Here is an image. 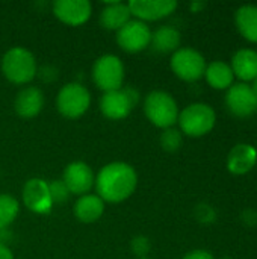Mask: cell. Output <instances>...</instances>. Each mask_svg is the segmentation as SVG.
Listing matches in <instances>:
<instances>
[{
	"label": "cell",
	"instance_id": "obj_1",
	"mask_svg": "<svg viewBox=\"0 0 257 259\" xmlns=\"http://www.w3.org/2000/svg\"><path fill=\"white\" fill-rule=\"evenodd\" d=\"M97 196L106 203H120L127 200L138 187L136 170L121 161L109 162L95 176L94 182Z\"/></svg>",
	"mask_w": 257,
	"mask_h": 259
},
{
	"label": "cell",
	"instance_id": "obj_2",
	"mask_svg": "<svg viewBox=\"0 0 257 259\" xmlns=\"http://www.w3.org/2000/svg\"><path fill=\"white\" fill-rule=\"evenodd\" d=\"M2 73L14 85H26L36 76V59L26 47H11L2 58Z\"/></svg>",
	"mask_w": 257,
	"mask_h": 259
},
{
	"label": "cell",
	"instance_id": "obj_3",
	"mask_svg": "<svg viewBox=\"0 0 257 259\" xmlns=\"http://www.w3.org/2000/svg\"><path fill=\"white\" fill-rule=\"evenodd\" d=\"M179 106L174 97L162 90H155L144 100V114L151 124L161 129L173 127L179 118Z\"/></svg>",
	"mask_w": 257,
	"mask_h": 259
},
{
	"label": "cell",
	"instance_id": "obj_4",
	"mask_svg": "<svg viewBox=\"0 0 257 259\" xmlns=\"http://www.w3.org/2000/svg\"><path fill=\"white\" fill-rule=\"evenodd\" d=\"M217 121L215 111L206 103H192L179 112L177 123L180 132L188 137H203L209 134Z\"/></svg>",
	"mask_w": 257,
	"mask_h": 259
},
{
	"label": "cell",
	"instance_id": "obj_5",
	"mask_svg": "<svg viewBox=\"0 0 257 259\" xmlns=\"http://www.w3.org/2000/svg\"><path fill=\"white\" fill-rule=\"evenodd\" d=\"M91 106V93L77 82L65 83L56 96V108L65 118H80Z\"/></svg>",
	"mask_w": 257,
	"mask_h": 259
},
{
	"label": "cell",
	"instance_id": "obj_6",
	"mask_svg": "<svg viewBox=\"0 0 257 259\" xmlns=\"http://www.w3.org/2000/svg\"><path fill=\"white\" fill-rule=\"evenodd\" d=\"M92 80L105 93L123 88L124 82V64L112 53L101 55L92 65Z\"/></svg>",
	"mask_w": 257,
	"mask_h": 259
},
{
	"label": "cell",
	"instance_id": "obj_7",
	"mask_svg": "<svg viewBox=\"0 0 257 259\" xmlns=\"http://www.w3.org/2000/svg\"><path fill=\"white\" fill-rule=\"evenodd\" d=\"M171 70L182 80L195 82L204 76L206 59L198 50L192 47H182L171 56Z\"/></svg>",
	"mask_w": 257,
	"mask_h": 259
},
{
	"label": "cell",
	"instance_id": "obj_8",
	"mask_svg": "<svg viewBox=\"0 0 257 259\" xmlns=\"http://www.w3.org/2000/svg\"><path fill=\"white\" fill-rule=\"evenodd\" d=\"M138 103V93L132 88H120L115 91H108L101 96L100 109L103 115L109 120L126 118L133 106Z\"/></svg>",
	"mask_w": 257,
	"mask_h": 259
},
{
	"label": "cell",
	"instance_id": "obj_9",
	"mask_svg": "<svg viewBox=\"0 0 257 259\" xmlns=\"http://www.w3.org/2000/svg\"><path fill=\"white\" fill-rule=\"evenodd\" d=\"M151 30L147 23L132 18L117 30V42L127 53H139L150 46Z\"/></svg>",
	"mask_w": 257,
	"mask_h": 259
},
{
	"label": "cell",
	"instance_id": "obj_10",
	"mask_svg": "<svg viewBox=\"0 0 257 259\" xmlns=\"http://www.w3.org/2000/svg\"><path fill=\"white\" fill-rule=\"evenodd\" d=\"M23 203L35 214H48L53 208V202L48 193V182L41 178L29 179L21 191Z\"/></svg>",
	"mask_w": 257,
	"mask_h": 259
},
{
	"label": "cell",
	"instance_id": "obj_11",
	"mask_svg": "<svg viewBox=\"0 0 257 259\" xmlns=\"http://www.w3.org/2000/svg\"><path fill=\"white\" fill-rule=\"evenodd\" d=\"M62 181L71 194H76L80 197L83 194H88L89 190L94 187L95 176H94L92 168L86 162L74 161L65 167Z\"/></svg>",
	"mask_w": 257,
	"mask_h": 259
},
{
	"label": "cell",
	"instance_id": "obj_12",
	"mask_svg": "<svg viewBox=\"0 0 257 259\" xmlns=\"http://www.w3.org/2000/svg\"><path fill=\"white\" fill-rule=\"evenodd\" d=\"M132 17L139 21H156L171 15L176 8V0H132L127 3Z\"/></svg>",
	"mask_w": 257,
	"mask_h": 259
},
{
	"label": "cell",
	"instance_id": "obj_13",
	"mask_svg": "<svg viewBox=\"0 0 257 259\" xmlns=\"http://www.w3.org/2000/svg\"><path fill=\"white\" fill-rule=\"evenodd\" d=\"M226 105L236 117H250L257 111V97L248 83H235L229 88Z\"/></svg>",
	"mask_w": 257,
	"mask_h": 259
},
{
	"label": "cell",
	"instance_id": "obj_14",
	"mask_svg": "<svg viewBox=\"0 0 257 259\" xmlns=\"http://www.w3.org/2000/svg\"><path fill=\"white\" fill-rule=\"evenodd\" d=\"M53 14L68 26H82L89 20L92 5L88 0H56L53 3Z\"/></svg>",
	"mask_w": 257,
	"mask_h": 259
},
{
	"label": "cell",
	"instance_id": "obj_15",
	"mask_svg": "<svg viewBox=\"0 0 257 259\" xmlns=\"http://www.w3.org/2000/svg\"><path fill=\"white\" fill-rule=\"evenodd\" d=\"M44 108V93L38 87H24L15 97L14 109L23 118L36 117Z\"/></svg>",
	"mask_w": 257,
	"mask_h": 259
},
{
	"label": "cell",
	"instance_id": "obj_16",
	"mask_svg": "<svg viewBox=\"0 0 257 259\" xmlns=\"http://www.w3.org/2000/svg\"><path fill=\"white\" fill-rule=\"evenodd\" d=\"M256 161L257 152L253 146L238 144L229 153L227 168L233 175H245L256 165Z\"/></svg>",
	"mask_w": 257,
	"mask_h": 259
},
{
	"label": "cell",
	"instance_id": "obj_17",
	"mask_svg": "<svg viewBox=\"0 0 257 259\" xmlns=\"http://www.w3.org/2000/svg\"><path fill=\"white\" fill-rule=\"evenodd\" d=\"M74 215L82 223H95L105 212V202L97 194H83L74 205Z\"/></svg>",
	"mask_w": 257,
	"mask_h": 259
},
{
	"label": "cell",
	"instance_id": "obj_18",
	"mask_svg": "<svg viewBox=\"0 0 257 259\" xmlns=\"http://www.w3.org/2000/svg\"><path fill=\"white\" fill-rule=\"evenodd\" d=\"M130 20H132V14L127 3H121V2L106 3L100 12V23L108 30H120Z\"/></svg>",
	"mask_w": 257,
	"mask_h": 259
},
{
	"label": "cell",
	"instance_id": "obj_19",
	"mask_svg": "<svg viewBox=\"0 0 257 259\" xmlns=\"http://www.w3.org/2000/svg\"><path fill=\"white\" fill-rule=\"evenodd\" d=\"M233 74L242 80H254L257 77V52L251 49L238 50L232 58Z\"/></svg>",
	"mask_w": 257,
	"mask_h": 259
},
{
	"label": "cell",
	"instance_id": "obj_20",
	"mask_svg": "<svg viewBox=\"0 0 257 259\" xmlns=\"http://www.w3.org/2000/svg\"><path fill=\"white\" fill-rule=\"evenodd\" d=\"M180 32L173 26H161L151 32L150 44L159 53H174L180 46Z\"/></svg>",
	"mask_w": 257,
	"mask_h": 259
},
{
	"label": "cell",
	"instance_id": "obj_21",
	"mask_svg": "<svg viewBox=\"0 0 257 259\" xmlns=\"http://www.w3.org/2000/svg\"><path fill=\"white\" fill-rule=\"evenodd\" d=\"M204 77L208 83L215 90H226L230 88L233 83V70L230 65H227L223 61H214L209 65H206Z\"/></svg>",
	"mask_w": 257,
	"mask_h": 259
},
{
	"label": "cell",
	"instance_id": "obj_22",
	"mask_svg": "<svg viewBox=\"0 0 257 259\" xmlns=\"http://www.w3.org/2000/svg\"><path fill=\"white\" fill-rule=\"evenodd\" d=\"M235 21L241 35L251 41L257 42V6L244 5L236 11Z\"/></svg>",
	"mask_w": 257,
	"mask_h": 259
},
{
	"label": "cell",
	"instance_id": "obj_23",
	"mask_svg": "<svg viewBox=\"0 0 257 259\" xmlns=\"http://www.w3.org/2000/svg\"><path fill=\"white\" fill-rule=\"evenodd\" d=\"M20 203L11 194H0V234L5 232L18 217Z\"/></svg>",
	"mask_w": 257,
	"mask_h": 259
},
{
	"label": "cell",
	"instance_id": "obj_24",
	"mask_svg": "<svg viewBox=\"0 0 257 259\" xmlns=\"http://www.w3.org/2000/svg\"><path fill=\"white\" fill-rule=\"evenodd\" d=\"M159 141H161V146H162L164 150L176 152V150L180 149V146L183 143V137H182V132L179 129L168 127V129H164Z\"/></svg>",
	"mask_w": 257,
	"mask_h": 259
},
{
	"label": "cell",
	"instance_id": "obj_25",
	"mask_svg": "<svg viewBox=\"0 0 257 259\" xmlns=\"http://www.w3.org/2000/svg\"><path fill=\"white\" fill-rule=\"evenodd\" d=\"M48 193H50V199H52L53 205L67 202L71 194L62 179H55V181L48 182Z\"/></svg>",
	"mask_w": 257,
	"mask_h": 259
},
{
	"label": "cell",
	"instance_id": "obj_26",
	"mask_svg": "<svg viewBox=\"0 0 257 259\" xmlns=\"http://www.w3.org/2000/svg\"><path fill=\"white\" fill-rule=\"evenodd\" d=\"M130 249L132 252L138 256V258H147V255L151 250V243L147 237L144 235H138L130 241Z\"/></svg>",
	"mask_w": 257,
	"mask_h": 259
},
{
	"label": "cell",
	"instance_id": "obj_27",
	"mask_svg": "<svg viewBox=\"0 0 257 259\" xmlns=\"http://www.w3.org/2000/svg\"><path fill=\"white\" fill-rule=\"evenodd\" d=\"M195 219L203 225H211L217 220V211L208 203H200L195 208Z\"/></svg>",
	"mask_w": 257,
	"mask_h": 259
},
{
	"label": "cell",
	"instance_id": "obj_28",
	"mask_svg": "<svg viewBox=\"0 0 257 259\" xmlns=\"http://www.w3.org/2000/svg\"><path fill=\"white\" fill-rule=\"evenodd\" d=\"M183 259H214V255L208 250H201V249H197V250H192V252H188Z\"/></svg>",
	"mask_w": 257,
	"mask_h": 259
},
{
	"label": "cell",
	"instance_id": "obj_29",
	"mask_svg": "<svg viewBox=\"0 0 257 259\" xmlns=\"http://www.w3.org/2000/svg\"><path fill=\"white\" fill-rule=\"evenodd\" d=\"M241 220L248 225V226H254L257 225V211L254 209H245L241 215Z\"/></svg>",
	"mask_w": 257,
	"mask_h": 259
},
{
	"label": "cell",
	"instance_id": "obj_30",
	"mask_svg": "<svg viewBox=\"0 0 257 259\" xmlns=\"http://www.w3.org/2000/svg\"><path fill=\"white\" fill-rule=\"evenodd\" d=\"M0 259H14L12 250L6 246L3 240H0Z\"/></svg>",
	"mask_w": 257,
	"mask_h": 259
},
{
	"label": "cell",
	"instance_id": "obj_31",
	"mask_svg": "<svg viewBox=\"0 0 257 259\" xmlns=\"http://www.w3.org/2000/svg\"><path fill=\"white\" fill-rule=\"evenodd\" d=\"M204 6H206L204 2H192V3H191V11H192V12H198V11L203 9Z\"/></svg>",
	"mask_w": 257,
	"mask_h": 259
},
{
	"label": "cell",
	"instance_id": "obj_32",
	"mask_svg": "<svg viewBox=\"0 0 257 259\" xmlns=\"http://www.w3.org/2000/svg\"><path fill=\"white\" fill-rule=\"evenodd\" d=\"M251 88H253V91H254V94H256V97H257V77L254 79V83H253V87H251Z\"/></svg>",
	"mask_w": 257,
	"mask_h": 259
},
{
	"label": "cell",
	"instance_id": "obj_33",
	"mask_svg": "<svg viewBox=\"0 0 257 259\" xmlns=\"http://www.w3.org/2000/svg\"><path fill=\"white\" fill-rule=\"evenodd\" d=\"M221 259H232V258H229V256H224V258H221Z\"/></svg>",
	"mask_w": 257,
	"mask_h": 259
},
{
	"label": "cell",
	"instance_id": "obj_34",
	"mask_svg": "<svg viewBox=\"0 0 257 259\" xmlns=\"http://www.w3.org/2000/svg\"><path fill=\"white\" fill-rule=\"evenodd\" d=\"M139 259H150V258H148V256H147V258H139Z\"/></svg>",
	"mask_w": 257,
	"mask_h": 259
}]
</instances>
